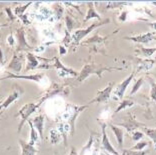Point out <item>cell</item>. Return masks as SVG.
<instances>
[{"label": "cell", "instance_id": "cell-37", "mask_svg": "<svg viewBox=\"0 0 156 155\" xmlns=\"http://www.w3.org/2000/svg\"><path fill=\"white\" fill-rule=\"evenodd\" d=\"M71 41H72V36L70 35V33L68 32V31H66L65 37H64V39H63V43H64V44L66 45V46H68V44H69Z\"/></svg>", "mask_w": 156, "mask_h": 155}, {"label": "cell", "instance_id": "cell-10", "mask_svg": "<svg viewBox=\"0 0 156 155\" xmlns=\"http://www.w3.org/2000/svg\"><path fill=\"white\" fill-rule=\"evenodd\" d=\"M101 134H102V140H101L102 148L107 153H110L112 155H120L117 152V150L113 148V146L111 145L110 140H109L107 134H106V124H104V123H101Z\"/></svg>", "mask_w": 156, "mask_h": 155}, {"label": "cell", "instance_id": "cell-33", "mask_svg": "<svg viewBox=\"0 0 156 155\" xmlns=\"http://www.w3.org/2000/svg\"><path fill=\"white\" fill-rule=\"evenodd\" d=\"M143 78H139L137 81H136V83L134 84V86H133V88L131 89V91H130V95H133V94H135L138 90L140 89V87L142 86V84H143Z\"/></svg>", "mask_w": 156, "mask_h": 155}, {"label": "cell", "instance_id": "cell-34", "mask_svg": "<svg viewBox=\"0 0 156 155\" xmlns=\"http://www.w3.org/2000/svg\"><path fill=\"white\" fill-rule=\"evenodd\" d=\"M150 83H151V92H150V97L152 100H154L156 102V83L153 80L150 79Z\"/></svg>", "mask_w": 156, "mask_h": 155}, {"label": "cell", "instance_id": "cell-17", "mask_svg": "<svg viewBox=\"0 0 156 155\" xmlns=\"http://www.w3.org/2000/svg\"><path fill=\"white\" fill-rule=\"evenodd\" d=\"M18 143L21 146V155H36L37 149L29 143L24 141L23 139H18Z\"/></svg>", "mask_w": 156, "mask_h": 155}, {"label": "cell", "instance_id": "cell-39", "mask_svg": "<svg viewBox=\"0 0 156 155\" xmlns=\"http://www.w3.org/2000/svg\"><path fill=\"white\" fill-rule=\"evenodd\" d=\"M7 42H8V44L10 45V46H12V45H14V42H15V40H14V37L12 34H10L8 37H7Z\"/></svg>", "mask_w": 156, "mask_h": 155}, {"label": "cell", "instance_id": "cell-18", "mask_svg": "<svg viewBox=\"0 0 156 155\" xmlns=\"http://www.w3.org/2000/svg\"><path fill=\"white\" fill-rule=\"evenodd\" d=\"M108 126L112 129L113 133H114L119 148H122V146H123V137H124V129L117 127L116 125L112 124V123H108Z\"/></svg>", "mask_w": 156, "mask_h": 155}, {"label": "cell", "instance_id": "cell-25", "mask_svg": "<svg viewBox=\"0 0 156 155\" xmlns=\"http://www.w3.org/2000/svg\"><path fill=\"white\" fill-rule=\"evenodd\" d=\"M142 131L146 134L149 138L153 141L154 144V148L156 150V129L155 128H147V127H143Z\"/></svg>", "mask_w": 156, "mask_h": 155}, {"label": "cell", "instance_id": "cell-30", "mask_svg": "<svg viewBox=\"0 0 156 155\" xmlns=\"http://www.w3.org/2000/svg\"><path fill=\"white\" fill-rule=\"evenodd\" d=\"M125 5H132V3L129 2H109L106 5V8L107 9H112V8H119L121 6H125Z\"/></svg>", "mask_w": 156, "mask_h": 155}, {"label": "cell", "instance_id": "cell-44", "mask_svg": "<svg viewBox=\"0 0 156 155\" xmlns=\"http://www.w3.org/2000/svg\"><path fill=\"white\" fill-rule=\"evenodd\" d=\"M149 26L153 29L154 31H156V22H152V23H149Z\"/></svg>", "mask_w": 156, "mask_h": 155}, {"label": "cell", "instance_id": "cell-14", "mask_svg": "<svg viewBox=\"0 0 156 155\" xmlns=\"http://www.w3.org/2000/svg\"><path fill=\"white\" fill-rule=\"evenodd\" d=\"M32 124L34 126V128L37 130L39 137H40L41 140L44 139V135H43V132H44V121H45V117L43 114H39L37 116L32 119Z\"/></svg>", "mask_w": 156, "mask_h": 155}, {"label": "cell", "instance_id": "cell-42", "mask_svg": "<svg viewBox=\"0 0 156 155\" xmlns=\"http://www.w3.org/2000/svg\"><path fill=\"white\" fill-rule=\"evenodd\" d=\"M59 53L60 55H64L66 53V49L63 46H59Z\"/></svg>", "mask_w": 156, "mask_h": 155}, {"label": "cell", "instance_id": "cell-12", "mask_svg": "<svg viewBox=\"0 0 156 155\" xmlns=\"http://www.w3.org/2000/svg\"><path fill=\"white\" fill-rule=\"evenodd\" d=\"M53 67H55L58 70V75L60 77H66V76H77L78 77V75H79V73H77L76 71H74V70L70 69L68 67H65L57 57L54 58Z\"/></svg>", "mask_w": 156, "mask_h": 155}, {"label": "cell", "instance_id": "cell-27", "mask_svg": "<svg viewBox=\"0 0 156 155\" xmlns=\"http://www.w3.org/2000/svg\"><path fill=\"white\" fill-rule=\"evenodd\" d=\"M134 105V101L133 100H130V99H124L123 101L120 102L119 106L117 107V109L115 110V113H118L123 109H125L127 107H130V106H133Z\"/></svg>", "mask_w": 156, "mask_h": 155}, {"label": "cell", "instance_id": "cell-9", "mask_svg": "<svg viewBox=\"0 0 156 155\" xmlns=\"http://www.w3.org/2000/svg\"><path fill=\"white\" fill-rule=\"evenodd\" d=\"M65 89H66V87H64V85H60V84H58V83H53L52 85L46 90V92L41 96L38 103L41 105L43 101L47 100L48 98H51L52 96H54V95H56V94H59V93L67 94L65 92Z\"/></svg>", "mask_w": 156, "mask_h": 155}, {"label": "cell", "instance_id": "cell-3", "mask_svg": "<svg viewBox=\"0 0 156 155\" xmlns=\"http://www.w3.org/2000/svg\"><path fill=\"white\" fill-rule=\"evenodd\" d=\"M39 107H40V104H39V103L35 104V103H33V102H29V103L24 104L23 106L19 109L18 113H17L16 116H20V117H21V121L19 123L18 130H17V131H18V132L21 131V129H22L23 125L25 124V123L28 120H29L28 118H29L30 116L32 115Z\"/></svg>", "mask_w": 156, "mask_h": 155}, {"label": "cell", "instance_id": "cell-22", "mask_svg": "<svg viewBox=\"0 0 156 155\" xmlns=\"http://www.w3.org/2000/svg\"><path fill=\"white\" fill-rule=\"evenodd\" d=\"M52 9H53V13H54L56 19H57V20L61 19L63 13H64V7L62 6L61 3L55 2L54 4L52 5Z\"/></svg>", "mask_w": 156, "mask_h": 155}, {"label": "cell", "instance_id": "cell-6", "mask_svg": "<svg viewBox=\"0 0 156 155\" xmlns=\"http://www.w3.org/2000/svg\"><path fill=\"white\" fill-rule=\"evenodd\" d=\"M113 86H114V82H109L108 85L106 86L104 89L98 90L96 95H95V97L91 101L88 102V103L89 104H91V103H106L111 96Z\"/></svg>", "mask_w": 156, "mask_h": 155}, {"label": "cell", "instance_id": "cell-36", "mask_svg": "<svg viewBox=\"0 0 156 155\" xmlns=\"http://www.w3.org/2000/svg\"><path fill=\"white\" fill-rule=\"evenodd\" d=\"M4 11L6 12L9 20H11V21L15 20L16 16H15V14H14V12H12V8H11V7H6V8L4 9Z\"/></svg>", "mask_w": 156, "mask_h": 155}, {"label": "cell", "instance_id": "cell-8", "mask_svg": "<svg viewBox=\"0 0 156 155\" xmlns=\"http://www.w3.org/2000/svg\"><path fill=\"white\" fill-rule=\"evenodd\" d=\"M116 125L122 126V127L125 128L128 132L134 131L136 128H140L141 127V129H142L143 127H146V125H145L144 123L138 122L135 119V116H134L132 113L127 114L126 120L124 121L123 123H116Z\"/></svg>", "mask_w": 156, "mask_h": 155}, {"label": "cell", "instance_id": "cell-13", "mask_svg": "<svg viewBox=\"0 0 156 155\" xmlns=\"http://www.w3.org/2000/svg\"><path fill=\"white\" fill-rule=\"evenodd\" d=\"M134 75H135V72H132L126 79H124L122 82L116 87V89L114 90V95L116 96V99H122L123 98L124 93H125L127 87H128L130 82L134 78Z\"/></svg>", "mask_w": 156, "mask_h": 155}, {"label": "cell", "instance_id": "cell-40", "mask_svg": "<svg viewBox=\"0 0 156 155\" xmlns=\"http://www.w3.org/2000/svg\"><path fill=\"white\" fill-rule=\"evenodd\" d=\"M5 63V60H4V54H3V52L1 50V48H0V64L1 65H4Z\"/></svg>", "mask_w": 156, "mask_h": 155}, {"label": "cell", "instance_id": "cell-29", "mask_svg": "<svg viewBox=\"0 0 156 155\" xmlns=\"http://www.w3.org/2000/svg\"><path fill=\"white\" fill-rule=\"evenodd\" d=\"M149 154V150L132 151L130 149H122V155H147Z\"/></svg>", "mask_w": 156, "mask_h": 155}, {"label": "cell", "instance_id": "cell-21", "mask_svg": "<svg viewBox=\"0 0 156 155\" xmlns=\"http://www.w3.org/2000/svg\"><path fill=\"white\" fill-rule=\"evenodd\" d=\"M28 124H29L30 126V138H29V143L30 145H32L34 146V144L36 143L38 141V138H39V134H38V132H37V130L34 128V126L32 124V121L30 120H28Z\"/></svg>", "mask_w": 156, "mask_h": 155}, {"label": "cell", "instance_id": "cell-20", "mask_svg": "<svg viewBox=\"0 0 156 155\" xmlns=\"http://www.w3.org/2000/svg\"><path fill=\"white\" fill-rule=\"evenodd\" d=\"M87 5H88V11L86 13V16H85V18H84V22H87L88 20L92 19V18H96L100 21L101 17L96 11H95L94 3L93 2H87Z\"/></svg>", "mask_w": 156, "mask_h": 155}, {"label": "cell", "instance_id": "cell-48", "mask_svg": "<svg viewBox=\"0 0 156 155\" xmlns=\"http://www.w3.org/2000/svg\"><path fill=\"white\" fill-rule=\"evenodd\" d=\"M152 4H153V5H155V6H156V2H153V3H152Z\"/></svg>", "mask_w": 156, "mask_h": 155}, {"label": "cell", "instance_id": "cell-46", "mask_svg": "<svg viewBox=\"0 0 156 155\" xmlns=\"http://www.w3.org/2000/svg\"><path fill=\"white\" fill-rule=\"evenodd\" d=\"M7 26V24H0V28H2V27H6Z\"/></svg>", "mask_w": 156, "mask_h": 155}, {"label": "cell", "instance_id": "cell-26", "mask_svg": "<svg viewBox=\"0 0 156 155\" xmlns=\"http://www.w3.org/2000/svg\"><path fill=\"white\" fill-rule=\"evenodd\" d=\"M94 138H95V134L94 133H90V137H89V140H88V142H87V144L85 145L82 149H81V151H80V153H79V155H85L86 154V152L87 151H89L90 149H91V147H92V145H93V143H94Z\"/></svg>", "mask_w": 156, "mask_h": 155}, {"label": "cell", "instance_id": "cell-41", "mask_svg": "<svg viewBox=\"0 0 156 155\" xmlns=\"http://www.w3.org/2000/svg\"><path fill=\"white\" fill-rule=\"evenodd\" d=\"M126 17H127V11H124L121 13V16L119 17V20L121 21V22H124V21L126 20Z\"/></svg>", "mask_w": 156, "mask_h": 155}, {"label": "cell", "instance_id": "cell-31", "mask_svg": "<svg viewBox=\"0 0 156 155\" xmlns=\"http://www.w3.org/2000/svg\"><path fill=\"white\" fill-rule=\"evenodd\" d=\"M65 22H66L67 29H68V32H70L74 28V25H75V20L73 19V17L71 15H66Z\"/></svg>", "mask_w": 156, "mask_h": 155}, {"label": "cell", "instance_id": "cell-32", "mask_svg": "<svg viewBox=\"0 0 156 155\" xmlns=\"http://www.w3.org/2000/svg\"><path fill=\"white\" fill-rule=\"evenodd\" d=\"M147 145H148L147 141H139V142H137L134 146L131 147L130 150H132V151H141V150H143L144 147H146Z\"/></svg>", "mask_w": 156, "mask_h": 155}, {"label": "cell", "instance_id": "cell-23", "mask_svg": "<svg viewBox=\"0 0 156 155\" xmlns=\"http://www.w3.org/2000/svg\"><path fill=\"white\" fill-rule=\"evenodd\" d=\"M136 52H140L141 55L144 57H151L155 52H156V47L154 48H146L143 46H140L136 49Z\"/></svg>", "mask_w": 156, "mask_h": 155}, {"label": "cell", "instance_id": "cell-28", "mask_svg": "<svg viewBox=\"0 0 156 155\" xmlns=\"http://www.w3.org/2000/svg\"><path fill=\"white\" fill-rule=\"evenodd\" d=\"M50 142L51 144H57L59 140L61 139V135L57 129H52L50 130Z\"/></svg>", "mask_w": 156, "mask_h": 155}, {"label": "cell", "instance_id": "cell-43", "mask_svg": "<svg viewBox=\"0 0 156 155\" xmlns=\"http://www.w3.org/2000/svg\"><path fill=\"white\" fill-rule=\"evenodd\" d=\"M69 155H78V153L76 152V149L74 148V147L72 146L71 149H70V152H69Z\"/></svg>", "mask_w": 156, "mask_h": 155}, {"label": "cell", "instance_id": "cell-7", "mask_svg": "<svg viewBox=\"0 0 156 155\" xmlns=\"http://www.w3.org/2000/svg\"><path fill=\"white\" fill-rule=\"evenodd\" d=\"M16 38H17V46L16 52H29L30 49H32L31 45L26 41L25 38V31L23 27H20L16 30Z\"/></svg>", "mask_w": 156, "mask_h": 155}, {"label": "cell", "instance_id": "cell-5", "mask_svg": "<svg viewBox=\"0 0 156 155\" xmlns=\"http://www.w3.org/2000/svg\"><path fill=\"white\" fill-rule=\"evenodd\" d=\"M26 56L24 55L22 52H14V55L12 59L6 66L7 70H11L14 72V74H19L20 71L22 70V66L24 64V60H25Z\"/></svg>", "mask_w": 156, "mask_h": 155}, {"label": "cell", "instance_id": "cell-11", "mask_svg": "<svg viewBox=\"0 0 156 155\" xmlns=\"http://www.w3.org/2000/svg\"><path fill=\"white\" fill-rule=\"evenodd\" d=\"M7 74L4 76L3 79H26L31 80L34 82H40L41 79L44 77V73H36V74H31V75H21V74H14V73L10 71H6Z\"/></svg>", "mask_w": 156, "mask_h": 155}, {"label": "cell", "instance_id": "cell-35", "mask_svg": "<svg viewBox=\"0 0 156 155\" xmlns=\"http://www.w3.org/2000/svg\"><path fill=\"white\" fill-rule=\"evenodd\" d=\"M144 133L142 131H133L132 133V140L135 142H138L141 138H143Z\"/></svg>", "mask_w": 156, "mask_h": 155}, {"label": "cell", "instance_id": "cell-50", "mask_svg": "<svg viewBox=\"0 0 156 155\" xmlns=\"http://www.w3.org/2000/svg\"><path fill=\"white\" fill-rule=\"evenodd\" d=\"M54 155H57V153H54Z\"/></svg>", "mask_w": 156, "mask_h": 155}, {"label": "cell", "instance_id": "cell-16", "mask_svg": "<svg viewBox=\"0 0 156 155\" xmlns=\"http://www.w3.org/2000/svg\"><path fill=\"white\" fill-rule=\"evenodd\" d=\"M154 34L152 32H147V33H143L141 35H137V36H132V37H125V39L127 40H132L134 42H137V43H149L151 40H153Z\"/></svg>", "mask_w": 156, "mask_h": 155}, {"label": "cell", "instance_id": "cell-49", "mask_svg": "<svg viewBox=\"0 0 156 155\" xmlns=\"http://www.w3.org/2000/svg\"><path fill=\"white\" fill-rule=\"evenodd\" d=\"M2 102H3V101H0V105H1V104H2Z\"/></svg>", "mask_w": 156, "mask_h": 155}, {"label": "cell", "instance_id": "cell-4", "mask_svg": "<svg viewBox=\"0 0 156 155\" xmlns=\"http://www.w3.org/2000/svg\"><path fill=\"white\" fill-rule=\"evenodd\" d=\"M110 22V20L109 19H105L103 21H99V22H94L92 23L90 26H88L86 29H79V30H76L74 31V33L72 35V41L74 42V44L78 45L79 44V42L83 39V38L86 36V35L89 34L91 31H93L95 28H97L99 26H102L104 25V24H107Z\"/></svg>", "mask_w": 156, "mask_h": 155}, {"label": "cell", "instance_id": "cell-47", "mask_svg": "<svg viewBox=\"0 0 156 155\" xmlns=\"http://www.w3.org/2000/svg\"><path fill=\"white\" fill-rule=\"evenodd\" d=\"M103 155H112V154H110V153H107V152H106V153H104Z\"/></svg>", "mask_w": 156, "mask_h": 155}, {"label": "cell", "instance_id": "cell-38", "mask_svg": "<svg viewBox=\"0 0 156 155\" xmlns=\"http://www.w3.org/2000/svg\"><path fill=\"white\" fill-rule=\"evenodd\" d=\"M20 19H21V21L23 22V24L24 25H28V24H30L31 23V21L28 19V15L27 14H24L23 16H21L20 17Z\"/></svg>", "mask_w": 156, "mask_h": 155}, {"label": "cell", "instance_id": "cell-24", "mask_svg": "<svg viewBox=\"0 0 156 155\" xmlns=\"http://www.w3.org/2000/svg\"><path fill=\"white\" fill-rule=\"evenodd\" d=\"M31 4H32V2H28L26 3V4H24V5H21V6H17L14 8V14H15V16L16 17H20L21 16H23L24 14H25V11H26V9L29 7Z\"/></svg>", "mask_w": 156, "mask_h": 155}, {"label": "cell", "instance_id": "cell-45", "mask_svg": "<svg viewBox=\"0 0 156 155\" xmlns=\"http://www.w3.org/2000/svg\"><path fill=\"white\" fill-rule=\"evenodd\" d=\"M92 155H99V153H98V149H97V148H95V149L93 150V152H92Z\"/></svg>", "mask_w": 156, "mask_h": 155}, {"label": "cell", "instance_id": "cell-19", "mask_svg": "<svg viewBox=\"0 0 156 155\" xmlns=\"http://www.w3.org/2000/svg\"><path fill=\"white\" fill-rule=\"evenodd\" d=\"M18 97H19V93L17 92V91H13L12 93H10L8 96H7L6 99L2 102V104L0 105V114H1L9 105H11Z\"/></svg>", "mask_w": 156, "mask_h": 155}, {"label": "cell", "instance_id": "cell-15", "mask_svg": "<svg viewBox=\"0 0 156 155\" xmlns=\"http://www.w3.org/2000/svg\"><path fill=\"white\" fill-rule=\"evenodd\" d=\"M26 59H27V63H26V67L24 69V71H30V70L36 69L38 68V66L40 63L38 62V58L36 55H34L32 52H26Z\"/></svg>", "mask_w": 156, "mask_h": 155}, {"label": "cell", "instance_id": "cell-2", "mask_svg": "<svg viewBox=\"0 0 156 155\" xmlns=\"http://www.w3.org/2000/svg\"><path fill=\"white\" fill-rule=\"evenodd\" d=\"M88 105H84V106H80V105H74L71 103L66 104V110H65V119H67L68 125L71 129V136L74 135L75 132V121L81 112L85 109H87Z\"/></svg>", "mask_w": 156, "mask_h": 155}, {"label": "cell", "instance_id": "cell-1", "mask_svg": "<svg viewBox=\"0 0 156 155\" xmlns=\"http://www.w3.org/2000/svg\"><path fill=\"white\" fill-rule=\"evenodd\" d=\"M122 68H116V67H103V66H97L93 63H87L83 66V68L80 70L79 75L77 77L78 82H82L88 76L91 74H96L98 77H102V73L109 70H121Z\"/></svg>", "mask_w": 156, "mask_h": 155}]
</instances>
